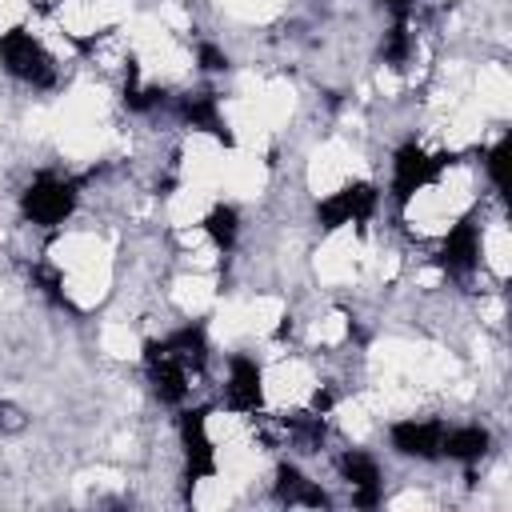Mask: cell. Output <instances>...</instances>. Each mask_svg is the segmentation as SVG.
<instances>
[{
  "label": "cell",
  "mask_w": 512,
  "mask_h": 512,
  "mask_svg": "<svg viewBox=\"0 0 512 512\" xmlns=\"http://www.w3.org/2000/svg\"><path fill=\"white\" fill-rule=\"evenodd\" d=\"M164 344H168V352L180 360L184 372H200L204 360H208V336H204V328H180V332H172Z\"/></svg>",
  "instance_id": "cell-14"
},
{
  "label": "cell",
  "mask_w": 512,
  "mask_h": 512,
  "mask_svg": "<svg viewBox=\"0 0 512 512\" xmlns=\"http://www.w3.org/2000/svg\"><path fill=\"white\" fill-rule=\"evenodd\" d=\"M180 440L188 456V480H204L216 472V448L208 440V408H192L180 416Z\"/></svg>",
  "instance_id": "cell-7"
},
{
  "label": "cell",
  "mask_w": 512,
  "mask_h": 512,
  "mask_svg": "<svg viewBox=\"0 0 512 512\" xmlns=\"http://www.w3.org/2000/svg\"><path fill=\"white\" fill-rule=\"evenodd\" d=\"M340 472L352 484V504L356 508H372L380 500V468H376V460L368 452H356V448L344 452L340 456Z\"/></svg>",
  "instance_id": "cell-10"
},
{
  "label": "cell",
  "mask_w": 512,
  "mask_h": 512,
  "mask_svg": "<svg viewBox=\"0 0 512 512\" xmlns=\"http://www.w3.org/2000/svg\"><path fill=\"white\" fill-rule=\"evenodd\" d=\"M144 368H148L152 392L164 404H184V396H188V372L180 368V360L168 352L164 340H148L144 344Z\"/></svg>",
  "instance_id": "cell-5"
},
{
  "label": "cell",
  "mask_w": 512,
  "mask_h": 512,
  "mask_svg": "<svg viewBox=\"0 0 512 512\" xmlns=\"http://www.w3.org/2000/svg\"><path fill=\"white\" fill-rule=\"evenodd\" d=\"M180 116H184L192 128H200V132H208V136H216L220 144L232 148V132H228V124H224L220 104H216L212 92H196V96H188V100L180 104Z\"/></svg>",
  "instance_id": "cell-11"
},
{
  "label": "cell",
  "mask_w": 512,
  "mask_h": 512,
  "mask_svg": "<svg viewBox=\"0 0 512 512\" xmlns=\"http://www.w3.org/2000/svg\"><path fill=\"white\" fill-rule=\"evenodd\" d=\"M376 200H380V196H376L372 184L352 180V184L336 188L332 196H324V200L316 204V220H320V228H344V224L364 228V220L376 212Z\"/></svg>",
  "instance_id": "cell-4"
},
{
  "label": "cell",
  "mask_w": 512,
  "mask_h": 512,
  "mask_svg": "<svg viewBox=\"0 0 512 512\" xmlns=\"http://www.w3.org/2000/svg\"><path fill=\"white\" fill-rule=\"evenodd\" d=\"M484 452H488V432L476 428V424L452 428V432H444V440H440V456L460 460V464H476Z\"/></svg>",
  "instance_id": "cell-13"
},
{
  "label": "cell",
  "mask_w": 512,
  "mask_h": 512,
  "mask_svg": "<svg viewBox=\"0 0 512 512\" xmlns=\"http://www.w3.org/2000/svg\"><path fill=\"white\" fill-rule=\"evenodd\" d=\"M448 160H452V156H432V152H424L420 144L396 148V156H392V200L404 208L420 188H428V184L444 172Z\"/></svg>",
  "instance_id": "cell-3"
},
{
  "label": "cell",
  "mask_w": 512,
  "mask_h": 512,
  "mask_svg": "<svg viewBox=\"0 0 512 512\" xmlns=\"http://www.w3.org/2000/svg\"><path fill=\"white\" fill-rule=\"evenodd\" d=\"M0 428H8V432H20L24 428V416H20L16 404H0Z\"/></svg>",
  "instance_id": "cell-20"
},
{
  "label": "cell",
  "mask_w": 512,
  "mask_h": 512,
  "mask_svg": "<svg viewBox=\"0 0 512 512\" xmlns=\"http://www.w3.org/2000/svg\"><path fill=\"white\" fill-rule=\"evenodd\" d=\"M436 264H440L448 276H468V272L480 264V228H476L472 216H464V220H456V224L448 228Z\"/></svg>",
  "instance_id": "cell-6"
},
{
  "label": "cell",
  "mask_w": 512,
  "mask_h": 512,
  "mask_svg": "<svg viewBox=\"0 0 512 512\" xmlns=\"http://www.w3.org/2000/svg\"><path fill=\"white\" fill-rule=\"evenodd\" d=\"M504 160H508V136H500V140L488 148V156H484V168H488V180H492L496 192L508 188V180H504Z\"/></svg>",
  "instance_id": "cell-17"
},
{
  "label": "cell",
  "mask_w": 512,
  "mask_h": 512,
  "mask_svg": "<svg viewBox=\"0 0 512 512\" xmlns=\"http://www.w3.org/2000/svg\"><path fill=\"white\" fill-rule=\"evenodd\" d=\"M200 68L204 72H220V68H228V56L216 44H200Z\"/></svg>",
  "instance_id": "cell-19"
},
{
  "label": "cell",
  "mask_w": 512,
  "mask_h": 512,
  "mask_svg": "<svg viewBox=\"0 0 512 512\" xmlns=\"http://www.w3.org/2000/svg\"><path fill=\"white\" fill-rule=\"evenodd\" d=\"M20 208H24V216H28L32 224L56 228V224H64V220L72 216V208H76V184H72V180H60V176H52V172H40V176L24 188Z\"/></svg>",
  "instance_id": "cell-2"
},
{
  "label": "cell",
  "mask_w": 512,
  "mask_h": 512,
  "mask_svg": "<svg viewBox=\"0 0 512 512\" xmlns=\"http://www.w3.org/2000/svg\"><path fill=\"white\" fill-rule=\"evenodd\" d=\"M204 232H208V240H212L220 252H228V248L236 244V232H240V216H236V208L216 204V208L204 216Z\"/></svg>",
  "instance_id": "cell-15"
},
{
  "label": "cell",
  "mask_w": 512,
  "mask_h": 512,
  "mask_svg": "<svg viewBox=\"0 0 512 512\" xmlns=\"http://www.w3.org/2000/svg\"><path fill=\"white\" fill-rule=\"evenodd\" d=\"M440 440H444L440 420H400V424H392V448L400 456L432 460V456H440Z\"/></svg>",
  "instance_id": "cell-9"
},
{
  "label": "cell",
  "mask_w": 512,
  "mask_h": 512,
  "mask_svg": "<svg viewBox=\"0 0 512 512\" xmlns=\"http://www.w3.org/2000/svg\"><path fill=\"white\" fill-rule=\"evenodd\" d=\"M288 432L300 440V444H320L324 440V420L316 412H300L288 420Z\"/></svg>",
  "instance_id": "cell-16"
},
{
  "label": "cell",
  "mask_w": 512,
  "mask_h": 512,
  "mask_svg": "<svg viewBox=\"0 0 512 512\" xmlns=\"http://www.w3.org/2000/svg\"><path fill=\"white\" fill-rule=\"evenodd\" d=\"M276 500H280V504L328 508V496H324L312 480H304V472H300V468H292V464H280V468H276Z\"/></svg>",
  "instance_id": "cell-12"
},
{
  "label": "cell",
  "mask_w": 512,
  "mask_h": 512,
  "mask_svg": "<svg viewBox=\"0 0 512 512\" xmlns=\"http://www.w3.org/2000/svg\"><path fill=\"white\" fill-rule=\"evenodd\" d=\"M384 4H388V12L396 20H408V12H412V0H384Z\"/></svg>",
  "instance_id": "cell-21"
},
{
  "label": "cell",
  "mask_w": 512,
  "mask_h": 512,
  "mask_svg": "<svg viewBox=\"0 0 512 512\" xmlns=\"http://www.w3.org/2000/svg\"><path fill=\"white\" fill-rule=\"evenodd\" d=\"M408 44H412V40H408V24H404V20H396V28H392V32H388V40H384V60L400 68V64H404V56H408Z\"/></svg>",
  "instance_id": "cell-18"
},
{
  "label": "cell",
  "mask_w": 512,
  "mask_h": 512,
  "mask_svg": "<svg viewBox=\"0 0 512 512\" xmlns=\"http://www.w3.org/2000/svg\"><path fill=\"white\" fill-rule=\"evenodd\" d=\"M224 400L232 412H256L264 404V376L260 364L252 356H236L228 368V384H224Z\"/></svg>",
  "instance_id": "cell-8"
},
{
  "label": "cell",
  "mask_w": 512,
  "mask_h": 512,
  "mask_svg": "<svg viewBox=\"0 0 512 512\" xmlns=\"http://www.w3.org/2000/svg\"><path fill=\"white\" fill-rule=\"evenodd\" d=\"M0 60L4 68L24 80V84H36V88H48L56 80V68H52V56L44 52V44L28 32V28H8L0 32Z\"/></svg>",
  "instance_id": "cell-1"
}]
</instances>
